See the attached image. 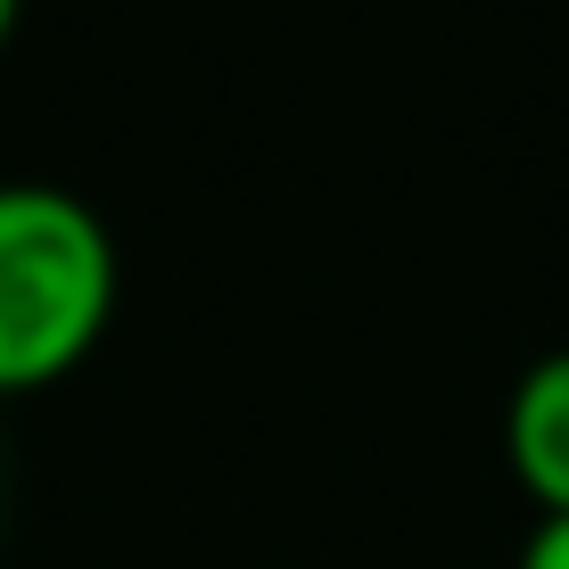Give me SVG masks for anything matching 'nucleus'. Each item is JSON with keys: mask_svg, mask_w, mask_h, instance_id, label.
I'll use <instances>...</instances> for the list:
<instances>
[{"mask_svg": "<svg viewBox=\"0 0 569 569\" xmlns=\"http://www.w3.org/2000/svg\"><path fill=\"white\" fill-rule=\"evenodd\" d=\"M116 231L58 182H0V397L58 388L116 322Z\"/></svg>", "mask_w": 569, "mask_h": 569, "instance_id": "obj_1", "label": "nucleus"}, {"mask_svg": "<svg viewBox=\"0 0 569 569\" xmlns=\"http://www.w3.org/2000/svg\"><path fill=\"white\" fill-rule=\"evenodd\" d=\"M503 462L528 487L537 520H569V347L537 356L503 405Z\"/></svg>", "mask_w": 569, "mask_h": 569, "instance_id": "obj_2", "label": "nucleus"}, {"mask_svg": "<svg viewBox=\"0 0 569 569\" xmlns=\"http://www.w3.org/2000/svg\"><path fill=\"white\" fill-rule=\"evenodd\" d=\"M520 569H569V520H537V528H528Z\"/></svg>", "mask_w": 569, "mask_h": 569, "instance_id": "obj_3", "label": "nucleus"}, {"mask_svg": "<svg viewBox=\"0 0 569 569\" xmlns=\"http://www.w3.org/2000/svg\"><path fill=\"white\" fill-rule=\"evenodd\" d=\"M17 9H26V0H0V50H9V33H17Z\"/></svg>", "mask_w": 569, "mask_h": 569, "instance_id": "obj_4", "label": "nucleus"}]
</instances>
